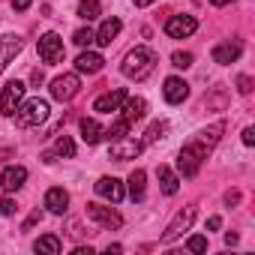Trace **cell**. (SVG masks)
Listing matches in <instances>:
<instances>
[{
	"instance_id": "cell-21",
	"label": "cell",
	"mask_w": 255,
	"mask_h": 255,
	"mask_svg": "<svg viewBox=\"0 0 255 255\" xmlns=\"http://www.w3.org/2000/svg\"><path fill=\"white\" fill-rule=\"evenodd\" d=\"M102 135H105V129H102L93 117H84V120H81V138H84L87 144H99Z\"/></svg>"
},
{
	"instance_id": "cell-11",
	"label": "cell",
	"mask_w": 255,
	"mask_h": 255,
	"mask_svg": "<svg viewBox=\"0 0 255 255\" xmlns=\"http://www.w3.org/2000/svg\"><path fill=\"white\" fill-rule=\"evenodd\" d=\"M141 141H135V138H126V135H120V138H114L111 141V159H117V162H126V159H135L138 153H141Z\"/></svg>"
},
{
	"instance_id": "cell-12",
	"label": "cell",
	"mask_w": 255,
	"mask_h": 255,
	"mask_svg": "<svg viewBox=\"0 0 255 255\" xmlns=\"http://www.w3.org/2000/svg\"><path fill=\"white\" fill-rule=\"evenodd\" d=\"M96 195L105 198V201H111V204H117V201H123L126 189H123V183L117 177H99L96 180Z\"/></svg>"
},
{
	"instance_id": "cell-35",
	"label": "cell",
	"mask_w": 255,
	"mask_h": 255,
	"mask_svg": "<svg viewBox=\"0 0 255 255\" xmlns=\"http://www.w3.org/2000/svg\"><path fill=\"white\" fill-rule=\"evenodd\" d=\"M33 3V0H12V9H18V12H24L27 6Z\"/></svg>"
},
{
	"instance_id": "cell-7",
	"label": "cell",
	"mask_w": 255,
	"mask_h": 255,
	"mask_svg": "<svg viewBox=\"0 0 255 255\" xmlns=\"http://www.w3.org/2000/svg\"><path fill=\"white\" fill-rule=\"evenodd\" d=\"M21 48H24V39L18 33H3L0 36V75H3V69L21 54Z\"/></svg>"
},
{
	"instance_id": "cell-18",
	"label": "cell",
	"mask_w": 255,
	"mask_h": 255,
	"mask_svg": "<svg viewBox=\"0 0 255 255\" xmlns=\"http://www.w3.org/2000/svg\"><path fill=\"white\" fill-rule=\"evenodd\" d=\"M102 66H105V60H102V54H96V51H81V54L75 57V69H78V72L96 75Z\"/></svg>"
},
{
	"instance_id": "cell-4",
	"label": "cell",
	"mask_w": 255,
	"mask_h": 255,
	"mask_svg": "<svg viewBox=\"0 0 255 255\" xmlns=\"http://www.w3.org/2000/svg\"><path fill=\"white\" fill-rule=\"evenodd\" d=\"M192 219H195V207H183V210H177V213H174V219L168 222V228L162 231V243H174L183 231H189Z\"/></svg>"
},
{
	"instance_id": "cell-26",
	"label": "cell",
	"mask_w": 255,
	"mask_h": 255,
	"mask_svg": "<svg viewBox=\"0 0 255 255\" xmlns=\"http://www.w3.org/2000/svg\"><path fill=\"white\" fill-rule=\"evenodd\" d=\"M54 153H57V156H66V159L75 156V141H72L69 135H60V138L54 141Z\"/></svg>"
},
{
	"instance_id": "cell-3",
	"label": "cell",
	"mask_w": 255,
	"mask_h": 255,
	"mask_svg": "<svg viewBox=\"0 0 255 255\" xmlns=\"http://www.w3.org/2000/svg\"><path fill=\"white\" fill-rule=\"evenodd\" d=\"M48 111H51V108H48V102L36 96V99L21 102V105L15 108V114H12V117H15V123H18V126H39V123H45V120H48Z\"/></svg>"
},
{
	"instance_id": "cell-25",
	"label": "cell",
	"mask_w": 255,
	"mask_h": 255,
	"mask_svg": "<svg viewBox=\"0 0 255 255\" xmlns=\"http://www.w3.org/2000/svg\"><path fill=\"white\" fill-rule=\"evenodd\" d=\"M159 138H165V123H162V120H153V123L147 126V132H144V141H141V144H156Z\"/></svg>"
},
{
	"instance_id": "cell-8",
	"label": "cell",
	"mask_w": 255,
	"mask_h": 255,
	"mask_svg": "<svg viewBox=\"0 0 255 255\" xmlns=\"http://www.w3.org/2000/svg\"><path fill=\"white\" fill-rule=\"evenodd\" d=\"M78 87H81L78 75H75V72H66V75H57V78L51 81V96H54L57 102H69V99L78 93Z\"/></svg>"
},
{
	"instance_id": "cell-13",
	"label": "cell",
	"mask_w": 255,
	"mask_h": 255,
	"mask_svg": "<svg viewBox=\"0 0 255 255\" xmlns=\"http://www.w3.org/2000/svg\"><path fill=\"white\" fill-rule=\"evenodd\" d=\"M117 111H120V117H123L126 123L132 126L135 120H141V117L147 114V102H144L141 96H126V99H123V105H120Z\"/></svg>"
},
{
	"instance_id": "cell-38",
	"label": "cell",
	"mask_w": 255,
	"mask_h": 255,
	"mask_svg": "<svg viewBox=\"0 0 255 255\" xmlns=\"http://www.w3.org/2000/svg\"><path fill=\"white\" fill-rule=\"evenodd\" d=\"M30 81H33V84H42V81H45V75H42L39 69H33V75H30Z\"/></svg>"
},
{
	"instance_id": "cell-10",
	"label": "cell",
	"mask_w": 255,
	"mask_h": 255,
	"mask_svg": "<svg viewBox=\"0 0 255 255\" xmlns=\"http://www.w3.org/2000/svg\"><path fill=\"white\" fill-rule=\"evenodd\" d=\"M87 219H93V222H99L102 228H120L123 225V216L114 210V207H102V204H87Z\"/></svg>"
},
{
	"instance_id": "cell-6",
	"label": "cell",
	"mask_w": 255,
	"mask_h": 255,
	"mask_svg": "<svg viewBox=\"0 0 255 255\" xmlns=\"http://www.w3.org/2000/svg\"><path fill=\"white\" fill-rule=\"evenodd\" d=\"M63 54H66V48H63V39L57 36V33H42L39 36V57L45 60V63H60L63 60Z\"/></svg>"
},
{
	"instance_id": "cell-29",
	"label": "cell",
	"mask_w": 255,
	"mask_h": 255,
	"mask_svg": "<svg viewBox=\"0 0 255 255\" xmlns=\"http://www.w3.org/2000/svg\"><path fill=\"white\" fill-rule=\"evenodd\" d=\"M171 66L189 69V66H192V54H189V51H174V54H171Z\"/></svg>"
},
{
	"instance_id": "cell-36",
	"label": "cell",
	"mask_w": 255,
	"mask_h": 255,
	"mask_svg": "<svg viewBox=\"0 0 255 255\" xmlns=\"http://www.w3.org/2000/svg\"><path fill=\"white\" fill-rule=\"evenodd\" d=\"M39 219H42V213H39V210H36V213H30V219H27V222H24V231H27V228H30V225H36V222H39Z\"/></svg>"
},
{
	"instance_id": "cell-23",
	"label": "cell",
	"mask_w": 255,
	"mask_h": 255,
	"mask_svg": "<svg viewBox=\"0 0 255 255\" xmlns=\"http://www.w3.org/2000/svg\"><path fill=\"white\" fill-rule=\"evenodd\" d=\"M33 249H36L39 255H60L63 243H60V237H57V234H45V237H39V240L33 243Z\"/></svg>"
},
{
	"instance_id": "cell-30",
	"label": "cell",
	"mask_w": 255,
	"mask_h": 255,
	"mask_svg": "<svg viewBox=\"0 0 255 255\" xmlns=\"http://www.w3.org/2000/svg\"><path fill=\"white\" fill-rule=\"evenodd\" d=\"M126 132H129V123H126L123 117H120L117 123H111V129H105L108 138H120V135H126Z\"/></svg>"
},
{
	"instance_id": "cell-15",
	"label": "cell",
	"mask_w": 255,
	"mask_h": 255,
	"mask_svg": "<svg viewBox=\"0 0 255 255\" xmlns=\"http://www.w3.org/2000/svg\"><path fill=\"white\" fill-rule=\"evenodd\" d=\"M162 96H165V102H171V105H180L186 96H189V84L183 81V78H177V75H171V78H165V87H162Z\"/></svg>"
},
{
	"instance_id": "cell-17",
	"label": "cell",
	"mask_w": 255,
	"mask_h": 255,
	"mask_svg": "<svg viewBox=\"0 0 255 255\" xmlns=\"http://www.w3.org/2000/svg\"><path fill=\"white\" fill-rule=\"evenodd\" d=\"M45 207H48V213L63 216V213H66V207H69V192H66V189H60V186L48 189V192H45Z\"/></svg>"
},
{
	"instance_id": "cell-42",
	"label": "cell",
	"mask_w": 255,
	"mask_h": 255,
	"mask_svg": "<svg viewBox=\"0 0 255 255\" xmlns=\"http://www.w3.org/2000/svg\"><path fill=\"white\" fill-rule=\"evenodd\" d=\"M135 6H150V3H156V0H132Z\"/></svg>"
},
{
	"instance_id": "cell-9",
	"label": "cell",
	"mask_w": 255,
	"mask_h": 255,
	"mask_svg": "<svg viewBox=\"0 0 255 255\" xmlns=\"http://www.w3.org/2000/svg\"><path fill=\"white\" fill-rule=\"evenodd\" d=\"M198 30V21L192 18V15H171L168 21H165V33L171 36V39H186V36H192Z\"/></svg>"
},
{
	"instance_id": "cell-32",
	"label": "cell",
	"mask_w": 255,
	"mask_h": 255,
	"mask_svg": "<svg viewBox=\"0 0 255 255\" xmlns=\"http://www.w3.org/2000/svg\"><path fill=\"white\" fill-rule=\"evenodd\" d=\"M186 249H189V252H204V249H207V240H204V237H189Z\"/></svg>"
},
{
	"instance_id": "cell-22",
	"label": "cell",
	"mask_w": 255,
	"mask_h": 255,
	"mask_svg": "<svg viewBox=\"0 0 255 255\" xmlns=\"http://www.w3.org/2000/svg\"><path fill=\"white\" fill-rule=\"evenodd\" d=\"M144 186H147V174L141 168H135L129 174V198L132 201H144Z\"/></svg>"
},
{
	"instance_id": "cell-41",
	"label": "cell",
	"mask_w": 255,
	"mask_h": 255,
	"mask_svg": "<svg viewBox=\"0 0 255 255\" xmlns=\"http://www.w3.org/2000/svg\"><path fill=\"white\" fill-rule=\"evenodd\" d=\"M213 6H228V3H234V0H210Z\"/></svg>"
},
{
	"instance_id": "cell-28",
	"label": "cell",
	"mask_w": 255,
	"mask_h": 255,
	"mask_svg": "<svg viewBox=\"0 0 255 255\" xmlns=\"http://www.w3.org/2000/svg\"><path fill=\"white\" fill-rule=\"evenodd\" d=\"M93 39H96V33H93L90 27H81V30H75V33H72V42H75V45H81V48H84V45H90Z\"/></svg>"
},
{
	"instance_id": "cell-27",
	"label": "cell",
	"mask_w": 255,
	"mask_h": 255,
	"mask_svg": "<svg viewBox=\"0 0 255 255\" xmlns=\"http://www.w3.org/2000/svg\"><path fill=\"white\" fill-rule=\"evenodd\" d=\"M78 15L84 21H93L99 15V0H81V3H78Z\"/></svg>"
},
{
	"instance_id": "cell-31",
	"label": "cell",
	"mask_w": 255,
	"mask_h": 255,
	"mask_svg": "<svg viewBox=\"0 0 255 255\" xmlns=\"http://www.w3.org/2000/svg\"><path fill=\"white\" fill-rule=\"evenodd\" d=\"M15 213V201L6 198V195H0V216H12Z\"/></svg>"
},
{
	"instance_id": "cell-33",
	"label": "cell",
	"mask_w": 255,
	"mask_h": 255,
	"mask_svg": "<svg viewBox=\"0 0 255 255\" xmlns=\"http://www.w3.org/2000/svg\"><path fill=\"white\" fill-rule=\"evenodd\" d=\"M237 90H240V93H252V78H249V75H240V78H237Z\"/></svg>"
},
{
	"instance_id": "cell-40",
	"label": "cell",
	"mask_w": 255,
	"mask_h": 255,
	"mask_svg": "<svg viewBox=\"0 0 255 255\" xmlns=\"http://www.w3.org/2000/svg\"><path fill=\"white\" fill-rule=\"evenodd\" d=\"M72 255H93V249H90V246H87V249H84V246H78V249H75Z\"/></svg>"
},
{
	"instance_id": "cell-37",
	"label": "cell",
	"mask_w": 255,
	"mask_h": 255,
	"mask_svg": "<svg viewBox=\"0 0 255 255\" xmlns=\"http://www.w3.org/2000/svg\"><path fill=\"white\" fill-rule=\"evenodd\" d=\"M219 225H222V219H219V216H210V219H207V228H210V231H216Z\"/></svg>"
},
{
	"instance_id": "cell-2",
	"label": "cell",
	"mask_w": 255,
	"mask_h": 255,
	"mask_svg": "<svg viewBox=\"0 0 255 255\" xmlns=\"http://www.w3.org/2000/svg\"><path fill=\"white\" fill-rule=\"evenodd\" d=\"M156 63H159V57H156L153 48H147V45H135L129 54L123 57L120 72H123L126 78H132V81H144V78L156 69Z\"/></svg>"
},
{
	"instance_id": "cell-14",
	"label": "cell",
	"mask_w": 255,
	"mask_h": 255,
	"mask_svg": "<svg viewBox=\"0 0 255 255\" xmlns=\"http://www.w3.org/2000/svg\"><path fill=\"white\" fill-rule=\"evenodd\" d=\"M27 180V168L24 165H9L3 168V174H0V186H3V192H18Z\"/></svg>"
},
{
	"instance_id": "cell-16",
	"label": "cell",
	"mask_w": 255,
	"mask_h": 255,
	"mask_svg": "<svg viewBox=\"0 0 255 255\" xmlns=\"http://www.w3.org/2000/svg\"><path fill=\"white\" fill-rule=\"evenodd\" d=\"M123 99H126V90H123V87H117V90H108V93L96 96L93 108H96L99 114H111V111H117V108L123 105Z\"/></svg>"
},
{
	"instance_id": "cell-39",
	"label": "cell",
	"mask_w": 255,
	"mask_h": 255,
	"mask_svg": "<svg viewBox=\"0 0 255 255\" xmlns=\"http://www.w3.org/2000/svg\"><path fill=\"white\" fill-rule=\"evenodd\" d=\"M237 201H240V192H228L225 195V204H237Z\"/></svg>"
},
{
	"instance_id": "cell-20",
	"label": "cell",
	"mask_w": 255,
	"mask_h": 255,
	"mask_svg": "<svg viewBox=\"0 0 255 255\" xmlns=\"http://www.w3.org/2000/svg\"><path fill=\"white\" fill-rule=\"evenodd\" d=\"M240 51H243L240 42H219V45L213 48V60L222 63V66H228V63H234V60L240 57Z\"/></svg>"
},
{
	"instance_id": "cell-24",
	"label": "cell",
	"mask_w": 255,
	"mask_h": 255,
	"mask_svg": "<svg viewBox=\"0 0 255 255\" xmlns=\"http://www.w3.org/2000/svg\"><path fill=\"white\" fill-rule=\"evenodd\" d=\"M159 186H162L165 195H174V192L180 189V180H177V174H174L168 165H159Z\"/></svg>"
},
{
	"instance_id": "cell-1",
	"label": "cell",
	"mask_w": 255,
	"mask_h": 255,
	"mask_svg": "<svg viewBox=\"0 0 255 255\" xmlns=\"http://www.w3.org/2000/svg\"><path fill=\"white\" fill-rule=\"evenodd\" d=\"M219 135H222V123H213V126L201 129L192 141H186V144L180 147V153H177V168H180L183 177H195V174H198L201 162L207 159L210 147H216Z\"/></svg>"
},
{
	"instance_id": "cell-19",
	"label": "cell",
	"mask_w": 255,
	"mask_h": 255,
	"mask_svg": "<svg viewBox=\"0 0 255 255\" xmlns=\"http://www.w3.org/2000/svg\"><path fill=\"white\" fill-rule=\"evenodd\" d=\"M120 27H123V24H120V18H105V21H102V27L96 30V39H93V42H96V45H102V48H105V45H111V42L117 39Z\"/></svg>"
},
{
	"instance_id": "cell-5",
	"label": "cell",
	"mask_w": 255,
	"mask_h": 255,
	"mask_svg": "<svg viewBox=\"0 0 255 255\" xmlns=\"http://www.w3.org/2000/svg\"><path fill=\"white\" fill-rule=\"evenodd\" d=\"M21 102H24V81H6L3 93H0V111L6 117H12Z\"/></svg>"
},
{
	"instance_id": "cell-34",
	"label": "cell",
	"mask_w": 255,
	"mask_h": 255,
	"mask_svg": "<svg viewBox=\"0 0 255 255\" xmlns=\"http://www.w3.org/2000/svg\"><path fill=\"white\" fill-rule=\"evenodd\" d=\"M243 144H246V147L255 144V129H252V126H246V129H243Z\"/></svg>"
}]
</instances>
